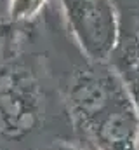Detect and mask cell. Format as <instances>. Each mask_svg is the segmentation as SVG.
Here are the masks:
<instances>
[{
    "label": "cell",
    "instance_id": "cell-1",
    "mask_svg": "<svg viewBox=\"0 0 139 150\" xmlns=\"http://www.w3.org/2000/svg\"><path fill=\"white\" fill-rule=\"evenodd\" d=\"M45 94L30 59L7 58L0 63V136L25 138L44 117Z\"/></svg>",
    "mask_w": 139,
    "mask_h": 150
},
{
    "label": "cell",
    "instance_id": "cell-2",
    "mask_svg": "<svg viewBox=\"0 0 139 150\" xmlns=\"http://www.w3.org/2000/svg\"><path fill=\"white\" fill-rule=\"evenodd\" d=\"M127 96L131 93L124 79L110 61L85 58L68 77L66 107L71 120L82 133Z\"/></svg>",
    "mask_w": 139,
    "mask_h": 150
},
{
    "label": "cell",
    "instance_id": "cell-3",
    "mask_svg": "<svg viewBox=\"0 0 139 150\" xmlns=\"http://www.w3.org/2000/svg\"><path fill=\"white\" fill-rule=\"evenodd\" d=\"M63 19L80 47L92 61H110L120 38L118 12L113 0H58Z\"/></svg>",
    "mask_w": 139,
    "mask_h": 150
},
{
    "label": "cell",
    "instance_id": "cell-4",
    "mask_svg": "<svg viewBox=\"0 0 139 150\" xmlns=\"http://www.w3.org/2000/svg\"><path fill=\"white\" fill-rule=\"evenodd\" d=\"M84 134L98 150H139V112L132 96L111 107Z\"/></svg>",
    "mask_w": 139,
    "mask_h": 150
},
{
    "label": "cell",
    "instance_id": "cell-5",
    "mask_svg": "<svg viewBox=\"0 0 139 150\" xmlns=\"http://www.w3.org/2000/svg\"><path fill=\"white\" fill-rule=\"evenodd\" d=\"M117 72L124 79L139 112V32H120L118 45L110 59Z\"/></svg>",
    "mask_w": 139,
    "mask_h": 150
},
{
    "label": "cell",
    "instance_id": "cell-6",
    "mask_svg": "<svg viewBox=\"0 0 139 150\" xmlns=\"http://www.w3.org/2000/svg\"><path fill=\"white\" fill-rule=\"evenodd\" d=\"M47 0H11L9 4V21L11 23H26L44 9Z\"/></svg>",
    "mask_w": 139,
    "mask_h": 150
},
{
    "label": "cell",
    "instance_id": "cell-7",
    "mask_svg": "<svg viewBox=\"0 0 139 150\" xmlns=\"http://www.w3.org/2000/svg\"><path fill=\"white\" fill-rule=\"evenodd\" d=\"M16 26L18 23H11V21H4L0 19V63L5 61L7 58V49H9V44L12 42V38L16 35Z\"/></svg>",
    "mask_w": 139,
    "mask_h": 150
},
{
    "label": "cell",
    "instance_id": "cell-8",
    "mask_svg": "<svg viewBox=\"0 0 139 150\" xmlns=\"http://www.w3.org/2000/svg\"><path fill=\"white\" fill-rule=\"evenodd\" d=\"M54 150H78V149H75V147H68V145H58Z\"/></svg>",
    "mask_w": 139,
    "mask_h": 150
},
{
    "label": "cell",
    "instance_id": "cell-9",
    "mask_svg": "<svg viewBox=\"0 0 139 150\" xmlns=\"http://www.w3.org/2000/svg\"><path fill=\"white\" fill-rule=\"evenodd\" d=\"M9 4H11V0H9ZM7 12H9V11H7Z\"/></svg>",
    "mask_w": 139,
    "mask_h": 150
},
{
    "label": "cell",
    "instance_id": "cell-10",
    "mask_svg": "<svg viewBox=\"0 0 139 150\" xmlns=\"http://www.w3.org/2000/svg\"><path fill=\"white\" fill-rule=\"evenodd\" d=\"M138 32H139V28H138Z\"/></svg>",
    "mask_w": 139,
    "mask_h": 150
}]
</instances>
